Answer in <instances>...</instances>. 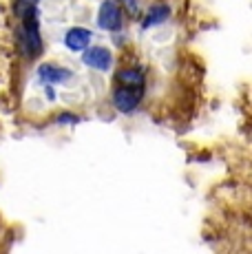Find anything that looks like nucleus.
Segmentation results:
<instances>
[{
	"mask_svg": "<svg viewBox=\"0 0 252 254\" xmlns=\"http://www.w3.org/2000/svg\"><path fill=\"white\" fill-rule=\"evenodd\" d=\"M18 45H20V53L25 58H36L38 53H42V38L36 16H29L22 20L20 29H18Z\"/></svg>",
	"mask_w": 252,
	"mask_h": 254,
	"instance_id": "nucleus-1",
	"label": "nucleus"
},
{
	"mask_svg": "<svg viewBox=\"0 0 252 254\" xmlns=\"http://www.w3.org/2000/svg\"><path fill=\"white\" fill-rule=\"evenodd\" d=\"M98 24L106 31H115L122 27V11H120L115 0H104L98 13Z\"/></svg>",
	"mask_w": 252,
	"mask_h": 254,
	"instance_id": "nucleus-2",
	"label": "nucleus"
},
{
	"mask_svg": "<svg viewBox=\"0 0 252 254\" xmlns=\"http://www.w3.org/2000/svg\"><path fill=\"white\" fill-rule=\"evenodd\" d=\"M142 93H144V89L120 86V89L113 93V104H115V109L122 111V113H130V111H135V106H137L139 100H142Z\"/></svg>",
	"mask_w": 252,
	"mask_h": 254,
	"instance_id": "nucleus-3",
	"label": "nucleus"
},
{
	"mask_svg": "<svg viewBox=\"0 0 252 254\" xmlns=\"http://www.w3.org/2000/svg\"><path fill=\"white\" fill-rule=\"evenodd\" d=\"M82 58H84L86 66L98 69V71H109L111 64H113V56H111V51L104 47H86Z\"/></svg>",
	"mask_w": 252,
	"mask_h": 254,
	"instance_id": "nucleus-4",
	"label": "nucleus"
},
{
	"mask_svg": "<svg viewBox=\"0 0 252 254\" xmlns=\"http://www.w3.org/2000/svg\"><path fill=\"white\" fill-rule=\"evenodd\" d=\"M89 42H91V31L84 27L69 29L64 36V45H66V49H71V51H84V49L89 47Z\"/></svg>",
	"mask_w": 252,
	"mask_h": 254,
	"instance_id": "nucleus-5",
	"label": "nucleus"
},
{
	"mask_svg": "<svg viewBox=\"0 0 252 254\" xmlns=\"http://www.w3.org/2000/svg\"><path fill=\"white\" fill-rule=\"evenodd\" d=\"M38 75H40L42 82L47 84H60V82L71 80V71L62 69V66H53V64H42L38 69Z\"/></svg>",
	"mask_w": 252,
	"mask_h": 254,
	"instance_id": "nucleus-6",
	"label": "nucleus"
},
{
	"mask_svg": "<svg viewBox=\"0 0 252 254\" xmlns=\"http://www.w3.org/2000/svg\"><path fill=\"white\" fill-rule=\"evenodd\" d=\"M118 80L122 86H133V89H144V75L137 69H124L118 73Z\"/></svg>",
	"mask_w": 252,
	"mask_h": 254,
	"instance_id": "nucleus-7",
	"label": "nucleus"
},
{
	"mask_svg": "<svg viewBox=\"0 0 252 254\" xmlns=\"http://www.w3.org/2000/svg\"><path fill=\"white\" fill-rule=\"evenodd\" d=\"M168 11H171V9H168L166 4H155L151 11H148L146 20H144V27H153V24L164 22L168 18Z\"/></svg>",
	"mask_w": 252,
	"mask_h": 254,
	"instance_id": "nucleus-8",
	"label": "nucleus"
},
{
	"mask_svg": "<svg viewBox=\"0 0 252 254\" xmlns=\"http://www.w3.org/2000/svg\"><path fill=\"white\" fill-rule=\"evenodd\" d=\"M36 4L38 0H16V4H13V11H16L18 18H29V16H36Z\"/></svg>",
	"mask_w": 252,
	"mask_h": 254,
	"instance_id": "nucleus-9",
	"label": "nucleus"
},
{
	"mask_svg": "<svg viewBox=\"0 0 252 254\" xmlns=\"http://www.w3.org/2000/svg\"><path fill=\"white\" fill-rule=\"evenodd\" d=\"M58 122H77V117H73V115H60V117H56Z\"/></svg>",
	"mask_w": 252,
	"mask_h": 254,
	"instance_id": "nucleus-10",
	"label": "nucleus"
}]
</instances>
